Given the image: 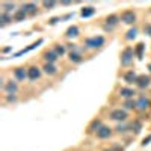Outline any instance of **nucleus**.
<instances>
[{"label": "nucleus", "instance_id": "obj_27", "mask_svg": "<svg viewBox=\"0 0 151 151\" xmlns=\"http://www.w3.org/2000/svg\"><path fill=\"white\" fill-rule=\"evenodd\" d=\"M15 6H14V3H3V12H6V14H9V12L12 11V9H14Z\"/></svg>", "mask_w": 151, "mask_h": 151}, {"label": "nucleus", "instance_id": "obj_33", "mask_svg": "<svg viewBox=\"0 0 151 151\" xmlns=\"http://www.w3.org/2000/svg\"><path fill=\"white\" fill-rule=\"evenodd\" d=\"M144 30H145L147 35H151V24H147V26L144 27Z\"/></svg>", "mask_w": 151, "mask_h": 151}, {"label": "nucleus", "instance_id": "obj_20", "mask_svg": "<svg viewBox=\"0 0 151 151\" xmlns=\"http://www.w3.org/2000/svg\"><path fill=\"white\" fill-rule=\"evenodd\" d=\"M23 9L26 11V14H35L36 12V5L35 3H24Z\"/></svg>", "mask_w": 151, "mask_h": 151}, {"label": "nucleus", "instance_id": "obj_14", "mask_svg": "<svg viewBox=\"0 0 151 151\" xmlns=\"http://www.w3.org/2000/svg\"><path fill=\"white\" fill-rule=\"evenodd\" d=\"M40 44H42V40H38L36 42H33L32 45H29L27 48H24V50H20L18 53H15V58H18V56H21V55H24V53H27V52H30V50H33L35 47H38Z\"/></svg>", "mask_w": 151, "mask_h": 151}, {"label": "nucleus", "instance_id": "obj_34", "mask_svg": "<svg viewBox=\"0 0 151 151\" xmlns=\"http://www.w3.org/2000/svg\"><path fill=\"white\" fill-rule=\"evenodd\" d=\"M150 141H151V136H148V137H147V139H144V145H147V144H148Z\"/></svg>", "mask_w": 151, "mask_h": 151}, {"label": "nucleus", "instance_id": "obj_16", "mask_svg": "<svg viewBox=\"0 0 151 151\" xmlns=\"http://www.w3.org/2000/svg\"><path fill=\"white\" fill-rule=\"evenodd\" d=\"M137 77H139V76H136V74H134V71H129V73H125L124 80L127 82V83H136Z\"/></svg>", "mask_w": 151, "mask_h": 151}, {"label": "nucleus", "instance_id": "obj_21", "mask_svg": "<svg viewBox=\"0 0 151 151\" xmlns=\"http://www.w3.org/2000/svg\"><path fill=\"white\" fill-rule=\"evenodd\" d=\"M42 70H44V73H45V74H55V73L58 71V70H56V67H55L53 64H45Z\"/></svg>", "mask_w": 151, "mask_h": 151}, {"label": "nucleus", "instance_id": "obj_24", "mask_svg": "<svg viewBox=\"0 0 151 151\" xmlns=\"http://www.w3.org/2000/svg\"><path fill=\"white\" fill-rule=\"evenodd\" d=\"M124 107H125V109H137V104H136L134 100H125Z\"/></svg>", "mask_w": 151, "mask_h": 151}, {"label": "nucleus", "instance_id": "obj_7", "mask_svg": "<svg viewBox=\"0 0 151 151\" xmlns=\"http://www.w3.org/2000/svg\"><path fill=\"white\" fill-rule=\"evenodd\" d=\"M27 77H29L30 80H36V79H40V77H41V71H40V68H36V67H30V68L27 70Z\"/></svg>", "mask_w": 151, "mask_h": 151}, {"label": "nucleus", "instance_id": "obj_11", "mask_svg": "<svg viewBox=\"0 0 151 151\" xmlns=\"http://www.w3.org/2000/svg\"><path fill=\"white\" fill-rule=\"evenodd\" d=\"M119 95L124 97L125 100H132L133 95H134V91L130 89V88H121V91H119Z\"/></svg>", "mask_w": 151, "mask_h": 151}, {"label": "nucleus", "instance_id": "obj_19", "mask_svg": "<svg viewBox=\"0 0 151 151\" xmlns=\"http://www.w3.org/2000/svg\"><path fill=\"white\" fill-rule=\"evenodd\" d=\"M9 21H12V17L9 15V14H6V12H2L0 14V26H5V24H8Z\"/></svg>", "mask_w": 151, "mask_h": 151}, {"label": "nucleus", "instance_id": "obj_8", "mask_svg": "<svg viewBox=\"0 0 151 151\" xmlns=\"http://www.w3.org/2000/svg\"><path fill=\"white\" fill-rule=\"evenodd\" d=\"M119 20H121V18L116 17V15H109V17L106 18V26H104V29H106V30H110L112 26H115Z\"/></svg>", "mask_w": 151, "mask_h": 151}, {"label": "nucleus", "instance_id": "obj_2", "mask_svg": "<svg viewBox=\"0 0 151 151\" xmlns=\"http://www.w3.org/2000/svg\"><path fill=\"white\" fill-rule=\"evenodd\" d=\"M127 112H125L124 109H113L110 113H109V118L113 119V121H124L125 118H127Z\"/></svg>", "mask_w": 151, "mask_h": 151}, {"label": "nucleus", "instance_id": "obj_1", "mask_svg": "<svg viewBox=\"0 0 151 151\" xmlns=\"http://www.w3.org/2000/svg\"><path fill=\"white\" fill-rule=\"evenodd\" d=\"M104 44V38L103 36H94V38H88L85 41V45L88 48H98Z\"/></svg>", "mask_w": 151, "mask_h": 151}, {"label": "nucleus", "instance_id": "obj_29", "mask_svg": "<svg viewBox=\"0 0 151 151\" xmlns=\"http://www.w3.org/2000/svg\"><path fill=\"white\" fill-rule=\"evenodd\" d=\"M136 33H137V30H136V29H130V30L127 32V40H132V38H134V36H136Z\"/></svg>", "mask_w": 151, "mask_h": 151}, {"label": "nucleus", "instance_id": "obj_4", "mask_svg": "<svg viewBox=\"0 0 151 151\" xmlns=\"http://www.w3.org/2000/svg\"><path fill=\"white\" fill-rule=\"evenodd\" d=\"M121 21H124L125 24H133L136 21V15L133 11H125L121 14Z\"/></svg>", "mask_w": 151, "mask_h": 151}, {"label": "nucleus", "instance_id": "obj_31", "mask_svg": "<svg viewBox=\"0 0 151 151\" xmlns=\"http://www.w3.org/2000/svg\"><path fill=\"white\" fill-rule=\"evenodd\" d=\"M125 129H127V127H125V125H122V124H118V125H116V132H118V133H124Z\"/></svg>", "mask_w": 151, "mask_h": 151}, {"label": "nucleus", "instance_id": "obj_26", "mask_svg": "<svg viewBox=\"0 0 151 151\" xmlns=\"http://www.w3.org/2000/svg\"><path fill=\"white\" fill-rule=\"evenodd\" d=\"M142 53H144V44L139 42V44H137V47H136V56L141 59L142 58Z\"/></svg>", "mask_w": 151, "mask_h": 151}, {"label": "nucleus", "instance_id": "obj_13", "mask_svg": "<svg viewBox=\"0 0 151 151\" xmlns=\"http://www.w3.org/2000/svg\"><path fill=\"white\" fill-rule=\"evenodd\" d=\"M136 104H137V109H139V110H145V109H148V106H150V100L145 98V97H141V98L136 101Z\"/></svg>", "mask_w": 151, "mask_h": 151}, {"label": "nucleus", "instance_id": "obj_30", "mask_svg": "<svg viewBox=\"0 0 151 151\" xmlns=\"http://www.w3.org/2000/svg\"><path fill=\"white\" fill-rule=\"evenodd\" d=\"M6 100L9 103H12V101H15V100H17V97H15V94H6Z\"/></svg>", "mask_w": 151, "mask_h": 151}, {"label": "nucleus", "instance_id": "obj_3", "mask_svg": "<svg viewBox=\"0 0 151 151\" xmlns=\"http://www.w3.org/2000/svg\"><path fill=\"white\" fill-rule=\"evenodd\" d=\"M133 55H134V52H133L130 47H127V48L122 52V55H121V64H122L124 67H127L130 62L133 60Z\"/></svg>", "mask_w": 151, "mask_h": 151}, {"label": "nucleus", "instance_id": "obj_22", "mask_svg": "<svg viewBox=\"0 0 151 151\" xmlns=\"http://www.w3.org/2000/svg\"><path fill=\"white\" fill-rule=\"evenodd\" d=\"M70 60L74 62V64H79V62H82V56L79 53H76V52H71L70 53Z\"/></svg>", "mask_w": 151, "mask_h": 151}, {"label": "nucleus", "instance_id": "obj_15", "mask_svg": "<svg viewBox=\"0 0 151 151\" xmlns=\"http://www.w3.org/2000/svg\"><path fill=\"white\" fill-rule=\"evenodd\" d=\"M136 85L139 86V88L148 86V85H150V77H148V76H139V77H137V80H136Z\"/></svg>", "mask_w": 151, "mask_h": 151}, {"label": "nucleus", "instance_id": "obj_5", "mask_svg": "<svg viewBox=\"0 0 151 151\" xmlns=\"http://www.w3.org/2000/svg\"><path fill=\"white\" fill-rule=\"evenodd\" d=\"M3 89H5L6 94H15V92L18 91V85H17V82L9 80V82H6V83L3 85Z\"/></svg>", "mask_w": 151, "mask_h": 151}, {"label": "nucleus", "instance_id": "obj_23", "mask_svg": "<svg viewBox=\"0 0 151 151\" xmlns=\"http://www.w3.org/2000/svg\"><path fill=\"white\" fill-rule=\"evenodd\" d=\"M77 35H79V27H77V26H73V27H70V29L67 30V36H68V38L77 36Z\"/></svg>", "mask_w": 151, "mask_h": 151}, {"label": "nucleus", "instance_id": "obj_35", "mask_svg": "<svg viewBox=\"0 0 151 151\" xmlns=\"http://www.w3.org/2000/svg\"><path fill=\"white\" fill-rule=\"evenodd\" d=\"M104 151H113V150H104Z\"/></svg>", "mask_w": 151, "mask_h": 151}, {"label": "nucleus", "instance_id": "obj_12", "mask_svg": "<svg viewBox=\"0 0 151 151\" xmlns=\"http://www.w3.org/2000/svg\"><path fill=\"white\" fill-rule=\"evenodd\" d=\"M101 127H103L101 121H100V119H95V121H92V122H91L89 127H88V132H89V133H94V132H95V133H97Z\"/></svg>", "mask_w": 151, "mask_h": 151}, {"label": "nucleus", "instance_id": "obj_6", "mask_svg": "<svg viewBox=\"0 0 151 151\" xmlns=\"http://www.w3.org/2000/svg\"><path fill=\"white\" fill-rule=\"evenodd\" d=\"M110 134H112V129L107 127V125H103V127L97 132L98 139H107V137H110Z\"/></svg>", "mask_w": 151, "mask_h": 151}, {"label": "nucleus", "instance_id": "obj_17", "mask_svg": "<svg viewBox=\"0 0 151 151\" xmlns=\"http://www.w3.org/2000/svg\"><path fill=\"white\" fill-rule=\"evenodd\" d=\"M26 15H27V14H26V11L21 8V9H18V11L15 12L14 15H12V18H14V21H23L24 18H26Z\"/></svg>", "mask_w": 151, "mask_h": 151}, {"label": "nucleus", "instance_id": "obj_18", "mask_svg": "<svg viewBox=\"0 0 151 151\" xmlns=\"http://www.w3.org/2000/svg\"><path fill=\"white\" fill-rule=\"evenodd\" d=\"M94 14H95V9H94L92 6H86V8H83V9H82V17H83V18L92 17Z\"/></svg>", "mask_w": 151, "mask_h": 151}, {"label": "nucleus", "instance_id": "obj_10", "mask_svg": "<svg viewBox=\"0 0 151 151\" xmlns=\"http://www.w3.org/2000/svg\"><path fill=\"white\" fill-rule=\"evenodd\" d=\"M58 58H59V56L56 55V52H55V50H52V52H47V53L44 55V59H45V62H47V64H55Z\"/></svg>", "mask_w": 151, "mask_h": 151}, {"label": "nucleus", "instance_id": "obj_32", "mask_svg": "<svg viewBox=\"0 0 151 151\" xmlns=\"http://www.w3.org/2000/svg\"><path fill=\"white\" fill-rule=\"evenodd\" d=\"M132 127H133V129H134V132L137 133V132H139V130H141V122H134V124L132 125Z\"/></svg>", "mask_w": 151, "mask_h": 151}, {"label": "nucleus", "instance_id": "obj_28", "mask_svg": "<svg viewBox=\"0 0 151 151\" xmlns=\"http://www.w3.org/2000/svg\"><path fill=\"white\" fill-rule=\"evenodd\" d=\"M42 6H44L45 9H52V8L56 6V2H42Z\"/></svg>", "mask_w": 151, "mask_h": 151}, {"label": "nucleus", "instance_id": "obj_25", "mask_svg": "<svg viewBox=\"0 0 151 151\" xmlns=\"http://www.w3.org/2000/svg\"><path fill=\"white\" fill-rule=\"evenodd\" d=\"M55 52H56L58 56H62V55H65V47L60 45V44H58V45L55 47Z\"/></svg>", "mask_w": 151, "mask_h": 151}, {"label": "nucleus", "instance_id": "obj_9", "mask_svg": "<svg viewBox=\"0 0 151 151\" xmlns=\"http://www.w3.org/2000/svg\"><path fill=\"white\" fill-rule=\"evenodd\" d=\"M14 76H15V79L17 80H20V82H23L24 79H27V71L24 70V68H15V71H14Z\"/></svg>", "mask_w": 151, "mask_h": 151}]
</instances>
